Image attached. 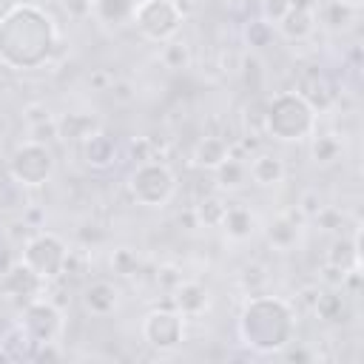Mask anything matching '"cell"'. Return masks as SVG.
<instances>
[{
  "instance_id": "6da1fadb",
  "label": "cell",
  "mask_w": 364,
  "mask_h": 364,
  "mask_svg": "<svg viewBox=\"0 0 364 364\" xmlns=\"http://www.w3.org/2000/svg\"><path fill=\"white\" fill-rule=\"evenodd\" d=\"M57 26L37 3H20L0 20V63L11 71H34L48 63Z\"/></svg>"
},
{
  "instance_id": "7a4b0ae2",
  "label": "cell",
  "mask_w": 364,
  "mask_h": 364,
  "mask_svg": "<svg viewBox=\"0 0 364 364\" xmlns=\"http://www.w3.org/2000/svg\"><path fill=\"white\" fill-rule=\"evenodd\" d=\"M293 333H296V310L290 301L262 293H253L245 301L239 313V338L250 350L262 355L284 353L293 344Z\"/></svg>"
},
{
  "instance_id": "3957f363",
  "label": "cell",
  "mask_w": 364,
  "mask_h": 364,
  "mask_svg": "<svg viewBox=\"0 0 364 364\" xmlns=\"http://www.w3.org/2000/svg\"><path fill=\"white\" fill-rule=\"evenodd\" d=\"M316 111L299 91H279L264 108L262 131L279 142H301L316 131Z\"/></svg>"
},
{
  "instance_id": "277c9868",
  "label": "cell",
  "mask_w": 364,
  "mask_h": 364,
  "mask_svg": "<svg viewBox=\"0 0 364 364\" xmlns=\"http://www.w3.org/2000/svg\"><path fill=\"white\" fill-rule=\"evenodd\" d=\"M128 193L142 208H162L176 193V176L159 159L136 162V168L128 176Z\"/></svg>"
},
{
  "instance_id": "5b68a950",
  "label": "cell",
  "mask_w": 364,
  "mask_h": 364,
  "mask_svg": "<svg viewBox=\"0 0 364 364\" xmlns=\"http://www.w3.org/2000/svg\"><path fill=\"white\" fill-rule=\"evenodd\" d=\"M54 151L46 145V142H37V139H26L23 145L14 148L11 159H9V173L17 185L23 188H37V185H46L54 173Z\"/></svg>"
},
{
  "instance_id": "8992f818",
  "label": "cell",
  "mask_w": 364,
  "mask_h": 364,
  "mask_svg": "<svg viewBox=\"0 0 364 364\" xmlns=\"http://www.w3.org/2000/svg\"><path fill=\"white\" fill-rule=\"evenodd\" d=\"M65 259H68V247L51 230H40L28 236L23 245V256H20V262H26L43 282L57 279L65 270Z\"/></svg>"
},
{
  "instance_id": "52a82bcc",
  "label": "cell",
  "mask_w": 364,
  "mask_h": 364,
  "mask_svg": "<svg viewBox=\"0 0 364 364\" xmlns=\"http://www.w3.org/2000/svg\"><path fill=\"white\" fill-rule=\"evenodd\" d=\"M134 26L145 40L165 43L182 26V6L176 0H142L134 11Z\"/></svg>"
},
{
  "instance_id": "ba28073f",
  "label": "cell",
  "mask_w": 364,
  "mask_h": 364,
  "mask_svg": "<svg viewBox=\"0 0 364 364\" xmlns=\"http://www.w3.org/2000/svg\"><path fill=\"white\" fill-rule=\"evenodd\" d=\"M23 333L34 341V344H46V341H57V336L63 333V310L51 301V299H31L23 304L20 310V321Z\"/></svg>"
},
{
  "instance_id": "9c48e42d",
  "label": "cell",
  "mask_w": 364,
  "mask_h": 364,
  "mask_svg": "<svg viewBox=\"0 0 364 364\" xmlns=\"http://www.w3.org/2000/svg\"><path fill=\"white\" fill-rule=\"evenodd\" d=\"M142 338L159 350V353H171L182 344L185 338V316L176 307H159L151 310L142 321Z\"/></svg>"
},
{
  "instance_id": "30bf717a",
  "label": "cell",
  "mask_w": 364,
  "mask_h": 364,
  "mask_svg": "<svg viewBox=\"0 0 364 364\" xmlns=\"http://www.w3.org/2000/svg\"><path fill=\"white\" fill-rule=\"evenodd\" d=\"M43 287H46V282L26 262H14L11 267H6L0 273V296L6 301L26 304V301L43 296Z\"/></svg>"
},
{
  "instance_id": "8fae6325",
  "label": "cell",
  "mask_w": 364,
  "mask_h": 364,
  "mask_svg": "<svg viewBox=\"0 0 364 364\" xmlns=\"http://www.w3.org/2000/svg\"><path fill=\"white\" fill-rule=\"evenodd\" d=\"M316 3L313 0H293L287 14L276 23V31L290 40V43H301L316 31Z\"/></svg>"
},
{
  "instance_id": "7c38bea8",
  "label": "cell",
  "mask_w": 364,
  "mask_h": 364,
  "mask_svg": "<svg viewBox=\"0 0 364 364\" xmlns=\"http://www.w3.org/2000/svg\"><path fill=\"white\" fill-rule=\"evenodd\" d=\"M299 94L310 102V108H313L316 114H318V111H327V108L333 105V100H336L330 80H327L324 71H318V68H310V71H304V74L299 77Z\"/></svg>"
},
{
  "instance_id": "4fadbf2b",
  "label": "cell",
  "mask_w": 364,
  "mask_h": 364,
  "mask_svg": "<svg viewBox=\"0 0 364 364\" xmlns=\"http://www.w3.org/2000/svg\"><path fill=\"white\" fill-rule=\"evenodd\" d=\"M82 304L91 316H111L119 304V290L111 282L97 279L82 290Z\"/></svg>"
},
{
  "instance_id": "5bb4252c",
  "label": "cell",
  "mask_w": 364,
  "mask_h": 364,
  "mask_svg": "<svg viewBox=\"0 0 364 364\" xmlns=\"http://www.w3.org/2000/svg\"><path fill=\"white\" fill-rule=\"evenodd\" d=\"M247 176L262 185V188H270V185H279L284 179V162L282 156L276 154H267V151H259L247 159Z\"/></svg>"
},
{
  "instance_id": "9a60e30c",
  "label": "cell",
  "mask_w": 364,
  "mask_h": 364,
  "mask_svg": "<svg viewBox=\"0 0 364 364\" xmlns=\"http://www.w3.org/2000/svg\"><path fill=\"white\" fill-rule=\"evenodd\" d=\"M208 287L199 282H179L173 287V307L188 318V316H202L208 310Z\"/></svg>"
},
{
  "instance_id": "2e32d148",
  "label": "cell",
  "mask_w": 364,
  "mask_h": 364,
  "mask_svg": "<svg viewBox=\"0 0 364 364\" xmlns=\"http://www.w3.org/2000/svg\"><path fill=\"white\" fill-rule=\"evenodd\" d=\"M82 154H85V162L91 168H108L117 159V142H114L111 134H105V131L97 128L94 134H88L82 139Z\"/></svg>"
},
{
  "instance_id": "e0dca14e",
  "label": "cell",
  "mask_w": 364,
  "mask_h": 364,
  "mask_svg": "<svg viewBox=\"0 0 364 364\" xmlns=\"http://www.w3.org/2000/svg\"><path fill=\"white\" fill-rule=\"evenodd\" d=\"M219 228L228 233V239L245 242V239H250L253 230H256V216H253L250 208H245V205H228V208H225V216H222V222H219Z\"/></svg>"
},
{
  "instance_id": "ac0fdd59",
  "label": "cell",
  "mask_w": 364,
  "mask_h": 364,
  "mask_svg": "<svg viewBox=\"0 0 364 364\" xmlns=\"http://www.w3.org/2000/svg\"><path fill=\"white\" fill-rule=\"evenodd\" d=\"M327 264H336L341 270H361V230H355L350 239H336L327 253Z\"/></svg>"
},
{
  "instance_id": "d6986e66",
  "label": "cell",
  "mask_w": 364,
  "mask_h": 364,
  "mask_svg": "<svg viewBox=\"0 0 364 364\" xmlns=\"http://www.w3.org/2000/svg\"><path fill=\"white\" fill-rule=\"evenodd\" d=\"M230 156V145L222 139V136H202L193 148V162L205 171H213L219 168L225 159Z\"/></svg>"
},
{
  "instance_id": "ffe728a7",
  "label": "cell",
  "mask_w": 364,
  "mask_h": 364,
  "mask_svg": "<svg viewBox=\"0 0 364 364\" xmlns=\"http://www.w3.org/2000/svg\"><path fill=\"white\" fill-rule=\"evenodd\" d=\"M310 136H313L310 154H313V162L316 165H333V162L341 159L344 142L338 139V134H310Z\"/></svg>"
},
{
  "instance_id": "44dd1931",
  "label": "cell",
  "mask_w": 364,
  "mask_h": 364,
  "mask_svg": "<svg viewBox=\"0 0 364 364\" xmlns=\"http://www.w3.org/2000/svg\"><path fill=\"white\" fill-rule=\"evenodd\" d=\"M344 293V287H341ZM316 316L324 318V321H344V313H347V304L344 299L336 293V287H324V290H316Z\"/></svg>"
},
{
  "instance_id": "7402d4cb",
  "label": "cell",
  "mask_w": 364,
  "mask_h": 364,
  "mask_svg": "<svg viewBox=\"0 0 364 364\" xmlns=\"http://www.w3.org/2000/svg\"><path fill=\"white\" fill-rule=\"evenodd\" d=\"M97 131V122L88 114H63L57 117V139H85Z\"/></svg>"
},
{
  "instance_id": "603a6c76",
  "label": "cell",
  "mask_w": 364,
  "mask_h": 364,
  "mask_svg": "<svg viewBox=\"0 0 364 364\" xmlns=\"http://www.w3.org/2000/svg\"><path fill=\"white\" fill-rule=\"evenodd\" d=\"M213 176H216V185L222 188V191H239L250 176H247V162H242V159H233V156H228L219 168H213Z\"/></svg>"
},
{
  "instance_id": "cb8c5ba5",
  "label": "cell",
  "mask_w": 364,
  "mask_h": 364,
  "mask_svg": "<svg viewBox=\"0 0 364 364\" xmlns=\"http://www.w3.org/2000/svg\"><path fill=\"white\" fill-rule=\"evenodd\" d=\"M299 239V228H296V219L290 216H279L267 225V242L276 247V250H290Z\"/></svg>"
},
{
  "instance_id": "d4e9b609",
  "label": "cell",
  "mask_w": 364,
  "mask_h": 364,
  "mask_svg": "<svg viewBox=\"0 0 364 364\" xmlns=\"http://www.w3.org/2000/svg\"><path fill=\"white\" fill-rule=\"evenodd\" d=\"M355 11L358 9H350V6H344L338 0H327L321 9H316V20H321L327 28H336L338 31V28H347L353 23Z\"/></svg>"
},
{
  "instance_id": "484cf974",
  "label": "cell",
  "mask_w": 364,
  "mask_h": 364,
  "mask_svg": "<svg viewBox=\"0 0 364 364\" xmlns=\"http://www.w3.org/2000/svg\"><path fill=\"white\" fill-rule=\"evenodd\" d=\"M162 46V51H159V60H162V65L165 68H171V71H182V68H188L191 65V48H188V43L185 40H165V43H159Z\"/></svg>"
},
{
  "instance_id": "4316f807",
  "label": "cell",
  "mask_w": 364,
  "mask_h": 364,
  "mask_svg": "<svg viewBox=\"0 0 364 364\" xmlns=\"http://www.w3.org/2000/svg\"><path fill=\"white\" fill-rule=\"evenodd\" d=\"M225 202L219 196H205L196 208H193V216H196V225H205V228H219L222 216H225Z\"/></svg>"
},
{
  "instance_id": "83f0119b",
  "label": "cell",
  "mask_w": 364,
  "mask_h": 364,
  "mask_svg": "<svg viewBox=\"0 0 364 364\" xmlns=\"http://www.w3.org/2000/svg\"><path fill=\"white\" fill-rule=\"evenodd\" d=\"M273 37H276V26L267 23L264 17H256L245 26V40L250 48H267L273 43Z\"/></svg>"
},
{
  "instance_id": "f1b7e54d",
  "label": "cell",
  "mask_w": 364,
  "mask_h": 364,
  "mask_svg": "<svg viewBox=\"0 0 364 364\" xmlns=\"http://www.w3.org/2000/svg\"><path fill=\"white\" fill-rule=\"evenodd\" d=\"M111 267H114V273H119V276H134V273L139 270V256H136L134 250H128V247H119V250H114V256H111Z\"/></svg>"
},
{
  "instance_id": "f546056e",
  "label": "cell",
  "mask_w": 364,
  "mask_h": 364,
  "mask_svg": "<svg viewBox=\"0 0 364 364\" xmlns=\"http://www.w3.org/2000/svg\"><path fill=\"white\" fill-rule=\"evenodd\" d=\"M299 216H304V219H316V213L324 208V199H321V193L316 191V188H307L301 196H299Z\"/></svg>"
},
{
  "instance_id": "4dcf8cb0",
  "label": "cell",
  "mask_w": 364,
  "mask_h": 364,
  "mask_svg": "<svg viewBox=\"0 0 364 364\" xmlns=\"http://www.w3.org/2000/svg\"><path fill=\"white\" fill-rule=\"evenodd\" d=\"M290 3H293V0H262V17H264L267 23H273V26H276V23L287 14Z\"/></svg>"
},
{
  "instance_id": "1f68e13d",
  "label": "cell",
  "mask_w": 364,
  "mask_h": 364,
  "mask_svg": "<svg viewBox=\"0 0 364 364\" xmlns=\"http://www.w3.org/2000/svg\"><path fill=\"white\" fill-rule=\"evenodd\" d=\"M28 131H31V139H37V142L57 139V119H54V117H51V119H43V122H37V125H28Z\"/></svg>"
},
{
  "instance_id": "d6a6232c",
  "label": "cell",
  "mask_w": 364,
  "mask_h": 364,
  "mask_svg": "<svg viewBox=\"0 0 364 364\" xmlns=\"http://www.w3.org/2000/svg\"><path fill=\"white\" fill-rule=\"evenodd\" d=\"M108 94H111L117 102H131V97H134V85H131L128 80H114L111 88H108Z\"/></svg>"
},
{
  "instance_id": "836d02e7",
  "label": "cell",
  "mask_w": 364,
  "mask_h": 364,
  "mask_svg": "<svg viewBox=\"0 0 364 364\" xmlns=\"http://www.w3.org/2000/svg\"><path fill=\"white\" fill-rule=\"evenodd\" d=\"M43 119H51V111H48L43 102H31V105L26 108V122H28V125H37V122H43Z\"/></svg>"
},
{
  "instance_id": "e575fe53",
  "label": "cell",
  "mask_w": 364,
  "mask_h": 364,
  "mask_svg": "<svg viewBox=\"0 0 364 364\" xmlns=\"http://www.w3.org/2000/svg\"><path fill=\"white\" fill-rule=\"evenodd\" d=\"M88 82H91L97 91H108V88H111V82H114V77H111L105 68H97V71L88 77Z\"/></svg>"
},
{
  "instance_id": "d590c367",
  "label": "cell",
  "mask_w": 364,
  "mask_h": 364,
  "mask_svg": "<svg viewBox=\"0 0 364 364\" xmlns=\"http://www.w3.org/2000/svg\"><path fill=\"white\" fill-rule=\"evenodd\" d=\"M151 151H154V142H151V139H139V142H131V154L136 156V162L154 159V156H151Z\"/></svg>"
},
{
  "instance_id": "8d00e7d4",
  "label": "cell",
  "mask_w": 364,
  "mask_h": 364,
  "mask_svg": "<svg viewBox=\"0 0 364 364\" xmlns=\"http://www.w3.org/2000/svg\"><path fill=\"white\" fill-rule=\"evenodd\" d=\"M63 3H65L68 14H74V17H82V14H85V9H88V3H85V0H63Z\"/></svg>"
},
{
  "instance_id": "74e56055",
  "label": "cell",
  "mask_w": 364,
  "mask_h": 364,
  "mask_svg": "<svg viewBox=\"0 0 364 364\" xmlns=\"http://www.w3.org/2000/svg\"><path fill=\"white\" fill-rule=\"evenodd\" d=\"M20 3H23V0H0V20H3L14 6H20Z\"/></svg>"
},
{
  "instance_id": "f35d334b",
  "label": "cell",
  "mask_w": 364,
  "mask_h": 364,
  "mask_svg": "<svg viewBox=\"0 0 364 364\" xmlns=\"http://www.w3.org/2000/svg\"><path fill=\"white\" fill-rule=\"evenodd\" d=\"M338 3H344V6H350V9H361L364 0H338Z\"/></svg>"
}]
</instances>
